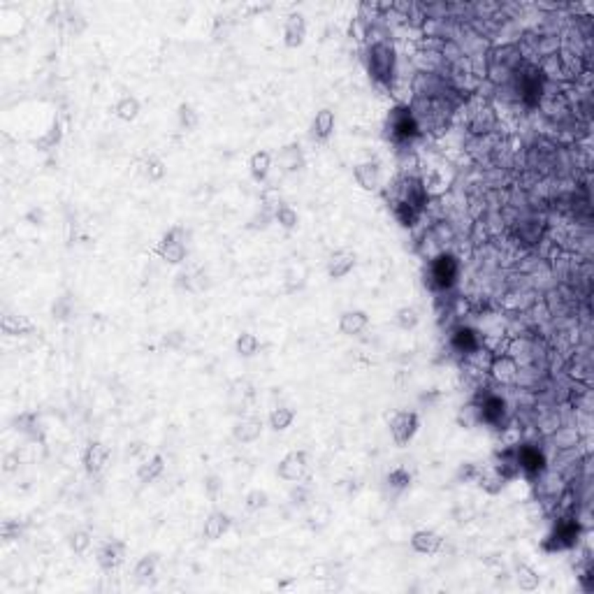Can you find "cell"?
Segmentation results:
<instances>
[{"label": "cell", "mask_w": 594, "mask_h": 594, "mask_svg": "<svg viewBox=\"0 0 594 594\" xmlns=\"http://www.w3.org/2000/svg\"><path fill=\"white\" fill-rule=\"evenodd\" d=\"M392 214L400 220L402 227H411V225H416L418 216H421V209L411 207V204L404 202V200H395L392 202Z\"/></svg>", "instance_id": "d4e9b609"}, {"label": "cell", "mask_w": 594, "mask_h": 594, "mask_svg": "<svg viewBox=\"0 0 594 594\" xmlns=\"http://www.w3.org/2000/svg\"><path fill=\"white\" fill-rule=\"evenodd\" d=\"M274 216H277V220L286 227V230H293V227L297 225V211H295L293 207H288V204L279 207L277 214H274Z\"/></svg>", "instance_id": "e575fe53"}, {"label": "cell", "mask_w": 594, "mask_h": 594, "mask_svg": "<svg viewBox=\"0 0 594 594\" xmlns=\"http://www.w3.org/2000/svg\"><path fill=\"white\" fill-rule=\"evenodd\" d=\"M110 455H112L110 446H105L103 441H91L81 453L84 469H86L91 476L103 474L105 467H107V462H110Z\"/></svg>", "instance_id": "5b68a950"}, {"label": "cell", "mask_w": 594, "mask_h": 594, "mask_svg": "<svg viewBox=\"0 0 594 594\" xmlns=\"http://www.w3.org/2000/svg\"><path fill=\"white\" fill-rule=\"evenodd\" d=\"M539 583H541V578H539V574H536L534 569L527 567V565L517 567V585H520V590L534 592L539 588Z\"/></svg>", "instance_id": "4dcf8cb0"}, {"label": "cell", "mask_w": 594, "mask_h": 594, "mask_svg": "<svg viewBox=\"0 0 594 594\" xmlns=\"http://www.w3.org/2000/svg\"><path fill=\"white\" fill-rule=\"evenodd\" d=\"M307 467H309V462H307V453L304 451H291L286 455L284 460L279 462V476L284 478V481H300V478L307 474Z\"/></svg>", "instance_id": "52a82bcc"}, {"label": "cell", "mask_w": 594, "mask_h": 594, "mask_svg": "<svg viewBox=\"0 0 594 594\" xmlns=\"http://www.w3.org/2000/svg\"><path fill=\"white\" fill-rule=\"evenodd\" d=\"M367 325H369V316H367V311H362V309L344 311L339 318V332L344 334V337H357V334H362L367 330Z\"/></svg>", "instance_id": "4fadbf2b"}, {"label": "cell", "mask_w": 594, "mask_h": 594, "mask_svg": "<svg viewBox=\"0 0 594 594\" xmlns=\"http://www.w3.org/2000/svg\"><path fill=\"white\" fill-rule=\"evenodd\" d=\"M369 72L376 81L390 84L395 72V49L390 44L378 42L369 49Z\"/></svg>", "instance_id": "3957f363"}, {"label": "cell", "mask_w": 594, "mask_h": 594, "mask_svg": "<svg viewBox=\"0 0 594 594\" xmlns=\"http://www.w3.org/2000/svg\"><path fill=\"white\" fill-rule=\"evenodd\" d=\"M453 348L458 353H474L478 348V334L471 327H458L453 332Z\"/></svg>", "instance_id": "603a6c76"}, {"label": "cell", "mask_w": 594, "mask_h": 594, "mask_svg": "<svg viewBox=\"0 0 594 594\" xmlns=\"http://www.w3.org/2000/svg\"><path fill=\"white\" fill-rule=\"evenodd\" d=\"M492 369H494V376L499 381H511L515 376V367L511 360H497V364H494Z\"/></svg>", "instance_id": "f35d334b"}, {"label": "cell", "mask_w": 594, "mask_h": 594, "mask_svg": "<svg viewBox=\"0 0 594 594\" xmlns=\"http://www.w3.org/2000/svg\"><path fill=\"white\" fill-rule=\"evenodd\" d=\"M163 471H165V460H163L161 453H156V455H151L144 464H140V469H137V478H140V483L149 485V483H154Z\"/></svg>", "instance_id": "44dd1931"}, {"label": "cell", "mask_w": 594, "mask_h": 594, "mask_svg": "<svg viewBox=\"0 0 594 594\" xmlns=\"http://www.w3.org/2000/svg\"><path fill=\"white\" fill-rule=\"evenodd\" d=\"M33 330V325H30V321L26 316H10L7 314L3 318V332L5 334H24V332H30Z\"/></svg>", "instance_id": "f546056e"}, {"label": "cell", "mask_w": 594, "mask_h": 594, "mask_svg": "<svg viewBox=\"0 0 594 594\" xmlns=\"http://www.w3.org/2000/svg\"><path fill=\"white\" fill-rule=\"evenodd\" d=\"M418 135V121L409 107H395L388 114V137L392 142H411Z\"/></svg>", "instance_id": "7a4b0ae2"}, {"label": "cell", "mask_w": 594, "mask_h": 594, "mask_svg": "<svg viewBox=\"0 0 594 594\" xmlns=\"http://www.w3.org/2000/svg\"><path fill=\"white\" fill-rule=\"evenodd\" d=\"M268 501L270 497L265 490H251L246 494V511H260V508L268 506Z\"/></svg>", "instance_id": "836d02e7"}, {"label": "cell", "mask_w": 594, "mask_h": 594, "mask_svg": "<svg viewBox=\"0 0 594 594\" xmlns=\"http://www.w3.org/2000/svg\"><path fill=\"white\" fill-rule=\"evenodd\" d=\"M418 311L414 307H402L397 309V314H395V323H397L402 330H414V327L418 325Z\"/></svg>", "instance_id": "1f68e13d"}, {"label": "cell", "mask_w": 594, "mask_h": 594, "mask_svg": "<svg viewBox=\"0 0 594 594\" xmlns=\"http://www.w3.org/2000/svg\"><path fill=\"white\" fill-rule=\"evenodd\" d=\"M230 527H232L230 515L223 513V511H211L202 524V536L207 541H218L223 534H227V529Z\"/></svg>", "instance_id": "5bb4252c"}, {"label": "cell", "mask_w": 594, "mask_h": 594, "mask_svg": "<svg viewBox=\"0 0 594 594\" xmlns=\"http://www.w3.org/2000/svg\"><path fill=\"white\" fill-rule=\"evenodd\" d=\"M478 423L485 425H499L501 418L506 414V402L499 395H487V397L478 404Z\"/></svg>", "instance_id": "8fae6325"}, {"label": "cell", "mask_w": 594, "mask_h": 594, "mask_svg": "<svg viewBox=\"0 0 594 594\" xmlns=\"http://www.w3.org/2000/svg\"><path fill=\"white\" fill-rule=\"evenodd\" d=\"M460 260L453 253H439L428 268V284L434 291H448L458 284Z\"/></svg>", "instance_id": "6da1fadb"}, {"label": "cell", "mask_w": 594, "mask_h": 594, "mask_svg": "<svg viewBox=\"0 0 594 594\" xmlns=\"http://www.w3.org/2000/svg\"><path fill=\"white\" fill-rule=\"evenodd\" d=\"M144 172H147L149 181H161L165 177V165H163L161 158L151 156L149 161H147V170H144Z\"/></svg>", "instance_id": "d590c367"}, {"label": "cell", "mask_w": 594, "mask_h": 594, "mask_svg": "<svg viewBox=\"0 0 594 594\" xmlns=\"http://www.w3.org/2000/svg\"><path fill=\"white\" fill-rule=\"evenodd\" d=\"M279 163L284 165V170L286 172H295V170H300V167L304 165V158L300 154V147L297 144H288V147L281 149V154H279Z\"/></svg>", "instance_id": "4316f807"}, {"label": "cell", "mask_w": 594, "mask_h": 594, "mask_svg": "<svg viewBox=\"0 0 594 594\" xmlns=\"http://www.w3.org/2000/svg\"><path fill=\"white\" fill-rule=\"evenodd\" d=\"M295 421V411L291 407H277L270 414V428L274 432H286Z\"/></svg>", "instance_id": "484cf974"}, {"label": "cell", "mask_w": 594, "mask_h": 594, "mask_svg": "<svg viewBox=\"0 0 594 594\" xmlns=\"http://www.w3.org/2000/svg\"><path fill=\"white\" fill-rule=\"evenodd\" d=\"M270 167H272V154L270 151H256L253 156H251V161H249V172H251V177H253V181H265L268 179V174H270Z\"/></svg>", "instance_id": "7402d4cb"}, {"label": "cell", "mask_w": 594, "mask_h": 594, "mask_svg": "<svg viewBox=\"0 0 594 594\" xmlns=\"http://www.w3.org/2000/svg\"><path fill=\"white\" fill-rule=\"evenodd\" d=\"M304 37H307V19L300 12H291L286 17L284 24V42L288 49H297L304 44Z\"/></svg>", "instance_id": "9c48e42d"}, {"label": "cell", "mask_w": 594, "mask_h": 594, "mask_svg": "<svg viewBox=\"0 0 594 594\" xmlns=\"http://www.w3.org/2000/svg\"><path fill=\"white\" fill-rule=\"evenodd\" d=\"M397 200H404V202L411 204V207L423 209V204L428 202V190H425L421 179H409L407 177L404 181H402V186H400V197H397Z\"/></svg>", "instance_id": "2e32d148"}, {"label": "cell", "mask_w": 594, "mask_h": 594, "mask_svg": "<svg viewBox=\"0 0 594 594\" xmlns=\"http://www.w3.org/2000/svg\"><path fill=\"white\" fill-rule=\"evenodd\" d=\"M334 124H337V119H334V112L332 110H321L316 112L314 121H311V137L318 142H327L334 133Z\"/></svg>", "instance_id": "e0dca14e"}, {"label": "cell", "mask_w": 594, "mask_h": 594, "mask_svg": "<svg viewBox=\"0 0 594 594\" xmlns=\"http://www.w3.org/2000/svg\"><path fill=\"white\" fill-rule=\"evenodd\" d=\"M515 467L534 478L546 469V458L534 446H517L515 448Z\"/></svg>", "instance_id": "8992f818"}, {"label": "cell", "mask_w": 594, "mask_h": 594, "mask_svg": "<svg viewBox=\"0 0 594 594\" xmlns=\"http://www.w3.org/2000/svg\"><path fill=\"white\" fill-rule=\"evenodd\" d=\"M418 428H421V418L416 411H397L390 421V437L397 446H407L416 437Z\"/></svg>", "instance_id": "277c9868"}, {"label": "cell", "mask_w": 594, "mask_h": 594, "mask_svg": "<svg viewBox=\"0 0 594 594\" xmlns=\"http://www.w3.org/2000/svg\"><path fill=\"white\" fill-rule=\"evenodd\" d=\"M140 110H142V105L135 95H124L117 105H114V117L126 121V124H131V121L140 117Z\"/></svg>", "instance_id": "cb8c5ba5"}, {"label": "cell", "mask_w": 594, "mask_h": 594, "mask_svg": "<svg viewBox=\"0 0 594 594\" xmlns=\"http://www.w3.org/2000/svg\"><path fill=\"white\" fill-rule=\"evenodd\" d=\"M121 562H124V543L119 541H110L98 550V565L103 571H114L121 567Z\"/></svg>", "instance_id": "d6986e66"}, {"label": "cell", "mask_w": 594, "mask_h": 594, "mask_svg": "<svg viewBox=\"0 0 594 594\" xmlns=\"http://www.w3.org/2000/svg\"><path fill=\"white\" fill-rule=\"evenodd\" d=\"M177 235H179V230L167 232L163 237V242L158 244V249H156V253L170 265H179L186 258V244L181 239H177Z\"/></svg>", "instance_id": "30bf717a"}, {"label": "cell", "mask_w": 594, "mask_h": 594, "mask_svg": "<svg viewBox=\"0 0 594 594\" xmlns=\"http://www.w3.org/2000/svg\"><path fill=\"white\" fill-rule=\"evenodd\" d=\"M353 268H355V251L351 249H337L327 258V274H330V279H344Z\"/></svg>", "instance_id": "7c38bea8"}, {"label": "cell", "mask_w": 594, "mask_h": 594, "mask_svg": "<svg viewBox=\"0 0 594 594\" xmlns=\"http://www.w3.org/2000/svg\"><path fill=\"white\" fill-rule=\"evenodd\" d=\"M197 112L190 107L188 103H181L179 105V124L181 128H186V131H193V128H197Z\"/></svg>", "instance_id": "d6a6232c"}, {"label": "cell", "mask_w": 594, "mask_h": 594, "mask_svg": "<svg viewBox=\"0 0 594 594\" xmlns=\"http://www.w3.org/2000/svg\"><path fill=\"white\" fill-rule=\"evenodd\" d=\"M232 434H235V439L242 441V444H251V441H256L263 434V421L256 416L242 418V421L235 425Z\"/></svg>", "instance_id": "ffe728a7"}, {"label": "cell", "mask_w": 594, "mask_h": 594, "mask_svg": "<svg viewBox=\"0 0 594 594\" xmlns=\"http://www.w3.org/2000/svg\"><path fill=\"white\" fill-rule=\"evenodd\" d=\"M88 546H91V536H88V532H74V534L70 536V548L77 555L81 553H86L88 550Z\"/></svg>", "instance_id": "8d00e7d4"}, {"label": "cell", "mask_w": 594, "mask_h": 594, "mask_svg": "<svg viewBox=\"0 0 594 594\" xmlns=\"http://www.w3.org/2000/svg\"><path fill=\"white\" fill-rule=\"evenodd\" d=\"M353 174H355V181L364 190H376L381 186V167H378L376 161H367V163L355 165Z\"/></svg>", "instance_id": "ac0fdd59"}, {"label": "cell", "mask_w": 594, "mask_h": 594, "mask_svg": "<svg viewBox=\"0 0 594 594\" xmlns=\"http://www.w3.org/2000/svg\"><path fill=\"white\" fill-rule=\"evenodd\" d=\"M411 546H414L416 553L421 555H437L444 546V539L441 534H437L434 529H418L414 536H411Z\"/></svg>", "instance_id": "9a60e30c"}, {"label": "cell", "mask_w": 594, "mask_h": 594, "mask_svg": "<svg viewBox=\"0 0 594 594\" xmlns=\"http://www.w3.org/2000/svg\"><path fill=\"white\" fill-rule=\"evenodd\" d=\"M388 483H390L392 487H397V490H404V487H409V483H411V476H409L407 469H395L388 474Z\"/></svg>", "instance_id": "74e56055"}, {"label": "cell", "mask_w": 594, "mask_h": 594, "mask_svg": "<svg viewBox=\"0 0 594 594\" xmlns=\"http://www.w3.org/2000/svg\"><path fill=\"white\" fill-rule=\"evenodd\" d=\"M578 522L571 520H562L557 522V527L546 541V550H565V548H571L578 541Z\"/></svg>", "instance_id": "ba28073f"}, {"label": "cell", "mask_w": 594, "mask_h": 594, "mask_svg": "<svg viewBox=\"0 0 594 594\" xmlns=\"http://www.w3.org/2000/svg\"><path fill=\"white\" fill-rule=\"evenodd\" d=\"M156 565H158L156 555H144V557L137 562V567H135V581L140 583V585H147L151 578H154V574H156Z\"/></svg>", "instance_id": "83f0119b"}, {"label": "cell", "mask_w": 594, "mask_h": 594, "mask_svg": "<svg viewBox=\"0 0 594 594\" xmlns=\"http://www.w3.org/2000/svg\"><path fill=\"white\" fill-rule=\"evenodd\" d=\"M235 348H237V353L242 357H253L258 353V348H260V341H258V337L253 332H242L237 337Z\"/></svg>", "instance_id": "f1b7e54d"}]
</instances>
